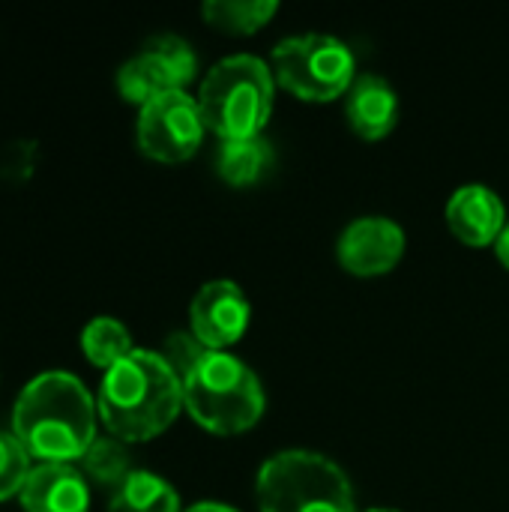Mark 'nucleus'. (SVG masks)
<instances>
[{"instance_id": "nucleus-1", "label": "nucleus", "mask_w": 509, "mask_h": 512, "mask_svg": "<svg viewBox=\"0 0 509 512\" xmlns=\"http://www.w3.org/2000/svg\"><path fill=\"white\" fill-rule=\"evenodd\" d=\"M99 408L69 372H42L24 384L12 408V435L39 465H75L96 441Z\"/></svg>"}, {"instance_id": "nucleus-2", "label": "nucleus", "mask_w": 509, "mask_h": 512, "mask_svg": "<svg viewBox=\"0 0 509 512\" xmlns=\"http://www.w3.org/2000/svg\"><path fill=\"white\" fill-rule=\"evenodd\" d=\"M99 420L111 438L141 444L159 438L183 411V381L159 351L135 348L102 375Z\"/></svg>"}, {"instance_id": "nucleus-3", "label": "nucleus", "mask_w": 509, "mask_h": 512, "mask_svg": "<svg viewBox=\"0 0 509 512\" xmlns=\"http://www.w3.org/2000/svg\"><path fill=\"white\" fill-rule=\"evenodd\" d=\"M183 408L210 435L249 432L267 408L258 375L228 351H207L183 378Z\"/></svg>"}, {"instance_id": "nucleus-4", "label": "nucleus", "mask_w": 509, "mask_h": 512, "mask_svg": "<svg viewBox=\"0 0 509 512\" xmlns=\"http://www.w3.org/2000/svg\"><path fill=\"white\" fill-rule=\"evenodd\" d=\"M273 69L255 54H231L210 66L198 87V108L222 141L261 135L273 114Z\"/></svg>"}, {"instance_id": "nucleus-5", "label": "nucleus", "mask_w": 509, "mask_h": 512, "mask_svg": "<svg viewBox=\"0 0 509 512\" xmlns=\"http://www.w3.org/2000/svg\"><path fill=\"white\" fill-rule=\"evenodd\" d=\"M261 512H354L348 474L315 450H282L270 456L255 480Z\"/></svg>"}, {"instance_id": "nucleus-6", "label": "nucleus", "mask_w": 509, "mask_h": 512, "mask_svg": "<svg viewBox=\"0 0 509 512\" xmlns=\"http://www.w3.org/2000/svg\"><path fill=\"white\" fill-rule=\"evenodd\" d=\"M273 78L282 90L303 102H333L354 84L357 60L354 51L330 33L288 36L273 48Z\"/></svg>"}, {"instance_id": "nucleus-7", "label": "nucleus", "mask_w": 509, "mask_h": 512, "mask_svg": "<svg viewBox=\"0 0 509 512\" xmlns=\"http://www.w3.org/2000/svg\"><path fill=\"white\" fill-rule=\"evenodd\" d=\"M207 132L198 99L186 90H171L156 96L138 111V147L153 162L177 165L195 156Z\"/></svg>"}, {"instance_id": "nucleus-8", "label": "nucleus", "mask_w": 509, "mask_h": 512, "mask_svg": "<svg viewBox=\"0 0 509 512\" xmlns=\"http://www.w3.org/2000/svg\"><path fill=\"white\" fill-rule=\"evenodd\" d=\"M252 306L231 279H213L198 288L189 306V330L207 351H228L249 330Z\"/></svg>"}, {"instance_id": "nucleus-9", "label": "nucleus", "mask_w": 509, "mask_h": 512, "mask_svg": "<svg viewBox=\"0 0 509 512\" xmlns=\"http://www.w3.org/2000/svg\"><path fill=\"white\" fill-rule=\"evenodd\" d=\"M405 255V231L387 216H360L348 222L336 240V258L342 270L354 276L390 273Z\"/></svg>"}, {"instance_id": "nucleus-10", "label": "nucleus", "mask_w": 509, "mask_h": 512, "mask_svg": "<svg viewBox=\"0 0 509 512\" xmlns=\"http://www.w3.org/2000/svg\"><path fill=\"white\" fill-rule=\"evenodd\" d=\"M507 222V207L501 195L483 183L459 186L447 201V225L453 237L462 240L465 246H474V249L495 246Z\"/></svg>"}, {"instance_id": "nucleus-11", "label": "nucleus", "mask_w": 509, "mask_h": 512, "mask_svg": "<svg viewBox=\"0 0 509 512\" xmlns=\"http://www.w3.org/2000/svg\"><path fill=\"white\" fill-rule=\"evenodd\" d=\"M345 117L360 138L381 141L399 123L396 87L375 72H360L345 93Z\"/></svg>"}, {"instance_id": "nucleus-12", "label": "nucleus", "mask_w": 509, "mask_h": 512, "mask_svg": "<svg viewBox=\"0 0 509 512\" xmlns=\"http://www.w3.org/2000/svg\"><path fill=\"white\" fill-rule=\"evenodd\" d=\"M24 512H87L90 483L75 465H36L21 489Z\"/></svg>"}, {"instance_id": "nucleus-13", "label": "nucleus", "mask_w": 509, "mask_h": 512, "mask_svg": "<svg viewBox=\"0 0 509 512\" xmlns=\"http://www.w3.org/2000/svg\"><path fill=\"white\" fill-rule=\"evenodd\" d=\"M276 165V153L273 144L264 135H252V138H228L219 144L216 153V171L228 186L246 189L264 180V174H270V168Z\"/></svg>"}, {"instance_id": "nucleus-14", "label": "nucleus", "mask_w": 509, "mask_h": 512, "mask_svg": "<svg viewBox=\"0 0 509 512\" xmlns=\"http://www.w3.org/2000/svg\"><path fill=\"white\" fill-rule=\"evenodd\" d=\"M108 512H180V495L165 477L153 471H132L111 492Z\"/></svg>"}, {"instance_id": "nucleus-15", "label": "nucleus", "mask_w": 509, "mask_h": 512, "mask_svg": "<svg viewBox=\"0 0 509 512\" xmlns=\"http://www.w3.org/2000/svg\"><path fill=\"white\" fill-rule=\"evenodd\" d=\"M276 12H279L276 0H207L201 6L207 24L231 36L258 33L264 24L273 21Z\"/></svg>"}, {"instance_id": "nucleus-16", "label": "nucleus", "mask_w": 509, "mask_h": 512, "mask_svg": "<svg viewBox=\"0 0 509 512\" xmlns=\"http://www.w3.org/2000/svg\"><path fill=\"white\" fill-rule=\"evenodd\" d=\"M81 351H84V357H87L96 369L108 372V369L117 366L123 357H129L135 348H132V336H129L126 324H120L117 318L102 315V318H93V321L81 330Z\"/></svg>"}, {"instance_id": "nucleus-17", "label": "nucleus", "mask_w": 509, "mask_h": 512, "mask_svg": "<svg viewBox=\"0 0 509 512\" xmlns=\"http://www.w3.org/2000/svg\"><path fill=\"white\" fill-rule=\"evenodd\" d=\"M78 471L90 480V483H96V486H102V489H117L135 468H132V459H129V450H126V444L123 441H117V438H99L96 435V441L87 447V453L78 459Z\"/></svg>"}, {"instance_id": "nucleus-18", "label": "nucleus", "mask_w": 509, "mask_h": 512, "mask_svg": "<svg viewBox=\"0 0 509 512\" xmlns=\"http://www.w3.org/2000/svg\"><path fill=\"white\" fill-rule=\"evenodd\" d=\"M144 51L156 60V66L162 69V75L171 84V90H186V84L198 72L195 48L183 36H177V33H159V36L147 39Z\"/></svg>"}, {"instance_id": "nucleus-19", "label": "nucleus", "mask_w": 509, "mask_h": 512, "mask_svg": "<svg viewBox=\"0 0 509 512\" xmlns=\"http://www.w3.org/2000/svg\"><path fill=\"white\" fill-rule=\"evenodd\" d=\"M117 90L126 102L144 108L147 102H153L162 93H171V84L165 81L162 69L156 66V60L141 48L135 57H129L120 72H117Z\"/></svg>"}, {"instance_id": "nucleus-20", "label": "nucleus", "mask_w": 509, "mask_h": 512, "mask_svg": "<svg viewBox=\"0 0 509 512\" xmlns=\"http://www.w3.org/2000/svg\"><path fill=\"white\" fill-rule=\"evenodd\" d=\"M30 471V453L21 447V441L12 432H0V501L21 495Z\"/></svg>"}, {"instance_id": "nucleus-21", "label": "nucleus", "mask_w": 509, "mask_h": 512, "mask_svg": "<svg viewBox=\"0 0 509 512\" xmlns=\"http://www.w3.org/2000/svg\"><path fill=\"white\" fill-rule=\"evenodd\" d=\"M162 357H165V363L180 375V381L195 369V363L207 354V348L192 336V330H177V333H171L168 339H165V345H162V351H159Z\"/></svg>"}, {"instance_id": "nucleus-22", "label": "nucleus", "mask_w": 509, "mask_h": 512, "mask_svg": "<svg viewBox=\"0 0 509 512\" xmlns=\"http://www.w3.org/2000/svg\"><path fill=\"white\" fill-rule=\"evenodd\" d=\"M495 255H498V261L509 270V222L507 228H504V234H501L498 243H495Z\"/></svg>"}, {"instance_id": "nucleus-23", "label": "nucleus", "mask_w": 509, "mask_h": 512, "mask_svg": "<svg viewBox=\"0 0 509 512\" xmlns=\"http://www.w3.org/2000/svg\"><path fill=\"white\" fill-rule=\"evenodd\" d=\"M183 512H240L234 510V507H228V504H219V501H201V504H195V507H189V510Z\"/></svg>"}, {"instance_id": "nucleus-24", "label": "nucleus", "mask_w": 509, "mask_h": 512, "mask_svg": "<svg viewBox=\"0 0 509 512\" xmlns=\"http://www.w3.org/2000/svg\"><path fill=\"white\" fill-rule=\"evenodd\" d=\"M363 512H399V510H384V507H378V510H363Z\"/></svg>"}]
</instances>
